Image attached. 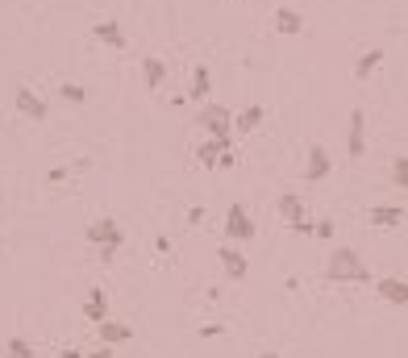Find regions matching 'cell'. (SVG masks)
<instances>
[{"instance_id": "cell-14", "label": "cell", "mask_w": 408, "mask_h": 358, "mask_svg": "<svg viewBox=\"0 0 408 358\" xmlns=\"http://www.w3.org/2000/svg\"><path fill=\"white\" fill-rule=\"evenodd\" d=\"M300 29H304V17H300L296 9H288V5H283V9H275V34H283V38H296Z\"/></svg>"}, {"instance_id": "cell-11", "label": "cell", "mask_w": 408, "mask_h": 358, "mask_svg": "<svg viewBox=\"0 0 408 358\" xmlns=\"http://www.w3.org/2000/svg\"><path fill=\"white\" fill-rule=\"evenodd\" d=\"M142 79H146V88L159 92V88L167 84V63H163L159 55H146V59H142Z\"/></svg>"}, {"instance_id": "cell-25", "label": "cell", "mask_w": 408, "mask_h": 358, "mask_svg": "<svg viewBox=\"0 0 408 358\" xmlns=\"http://www.w3.org/2000/svg\"><path fill=\"white\" fill-rule=\"evenodd\" d=\"M67 175H71L67 167H50V171H46V183H63Z\"/></svg>"}, {"instance_id": "cell-32", "label": "cell", "mask_w": 408, "mask_h": 358, "mask_svg": "<svg viewBox=\"0 0 408 358\" xmlns=\"http://www.w3.org/2000/svg\"><path fill=\"white\" fill-rule=\"evenodd\" d=\"M259 358H279V354H275V350H263V354H259Z\"/></svg>"}, {"instance_id": "cell-24", "label": "cell", "mask_w": 408, "mask_h": 358, "mask_svg": "<svg viewBox=\"0 0 408 358\" xmlns=\"http://www.w3.org/2000/svg\"><path fill=\"white\" fill-rule=\"evenodd\" d=\"M313 238H321V242H329V238H333V221H329V217H321V221L313 225Z\"/></svg>"}, {"instance_id": "cell-33", "label": "cell", "mask_w": 408, "mask_h": 358, "mask_svg": "<svg viewBox=\"0 0 408 358\" xmlns=\"http://www.w3.org/2000/svg\"><path fill=\"white\" fill-rule=\"evenodd\" d=\"M84 358H92V354H84Z\"/></svg>"}, {"instance_id": "cell-17", "label": "cell", "mask_w": 408, "mask_h": 358, "mask_svg": "<svg viewBox=\"0 0 408 358\" xmlns=\"http://www.w3.org/2000/svg\"><path fill=\"white\" fill-rule=\"evenodd\" d=\"M379 292H383V300H392L396 304V309H404V304H408V283L404 279H379Z\"/></svg>"}, {"instance_id": "cell-15", "label": "cell", "mask_w": 408, "mask_h": 358, "mask_svg": "<svg viewBox=\"0 0 408 358\" xmlns=\"http://www.w3.org/2000/svg\"><path fill=\"white\" fill-rule=\"evenodd\" d=\"M263 105H250V109H242V113H233V129L238 133H254V129H259L263 125Z\"/></svg>"}, {"instance_id": "cell-9", "label": "cell", "mask_w": 408, "mask_h": 358, "mask_svg": "<svg viewBox=\"0 0 408 358\" xmlns=\"http://www.w3.org/2000/svg\"><path fill=\"white\" fill-rule=\"evenodd\" d=\"M221 150H229V133H221V138H204L200 146H196V159H200V167H217V155Z\"/></svg>"}, {"instance_id": "cell-29", "label": "cell", "mask_w": 408, "mask_h": 358, "mask_svg": "<svg viewBox=\"0 0 408 358\" xmlns=\"http://www.w3.org/2000/svg\"><path fill=\"white\" fill-rule=\"evenodd\" d=\"M188 225H204V209H188Z\"/></svg>"}, {"instance_id": "cell-1", "label": "cell", "mask_w": 408, "mask_h": 358, "mask_svg": "<svg viewBox=\"0 0 408 358\" xmlns=\"http://www.w3.org/2000/svg\"><path fill=\"white\" fill-rule=\"evenodd\" d=\"M325 279H329V283H367V279H371V267L363 263V254H359V250L337 246V250L329 254Z\"/></svg>"}, {"instance_id": "cell-23", "label": "cell", "mask_w": 408, "mask_h": 358, "mask_svg": "<svg viewBox=\"0 0 408 358\" xmlns=\"http://www.w3.org/2000/svg\"><path fill=\"white\" fill-rule=\"evenodd\" d=\"M9 358H34V346H29L25 337H13V342H9Z\"/></svg>"}, {"instance_id": "cell-4", "label": "cell", "mask_w": 408, "mask_h": 358, "mask_svg": "<svg viewBox=\"0 0 408 358\" xmlns=\"http://www.w3.org/2000/svg\"><path fill=\"white\" fill-rule=\"evenodd\" d=\"M225 238L229 242H254V217L246 213V204H229V213H225Z\"/></svg>"}, {"instance_id": "cell-30", "label": "cell", "mask_w": 408, "mask_h": 358, "mask_svg": "<svg viewBox=\"0 0 408 358\" xmlns=\"http://www.w3.org/2000/svg\"><path fill=\"white\" fill-rule=\"evenodd\" d=\"M92 358H113V346H100V350H96Z\"/></svg>"}, {"instance_id": "cell-10", "label": "cell", "mask_w": 408, "mask_h": 358, "mask_svg": "<svg viewBox=\"0 0 408 358\" xmlns=\"http://www.w3.org/2000/svg\"><path fill=\"white\" fill-rule=\"evenodd\" d=\"M371 225H379V229H400V225H404V209H400V204H375V209H371Z\"/></svg>"}, {"instance_id": "cell-22", "label": "cell", "mask_w": 408, "mask_h": 358, "mask_svg": "<svg viewBox=\"0 0 408 358\" xmlns=\"http://www.w3.org/2000/svg\"><path fill=\"white\" fill-rule=\"evenodd\" d=\"M392 183H396V188H408V155H396V167H392Z\"/></svg>"}, {"instance_id": "cell-6", "label": "cell", "mask_w": 408, "mask_h": 358, "mask_svg": "<svg viewBox=\"0 0 408 358\" xmlns=\"http://www.w3.org/2000/svg\"><path fill=\"white\" fill-rule=\"evenodd\" d=\"M13 105H17V113H21V117H29V121H46V105H42V96H38V92H29L25 84L13 92Z\"/></svg>"}, {"instance_id": "cell-27", "label": "cell", "mask_w": 408, "mask_h": 358, "mask_svg": "<svg viewBox=\"0 0 408 358\" xmlns=\"http://www.w3.org/2000/svg\"><path fill=\"white\" fill-rule=\"evenodd\" d=\"M292 229H296V233H313V221H309V213H304L300 221H292Z\"/></svg>"}, {"instance_id": "cell-5", "label": "cell", "mask_w": 408, "mask_h": 358, "mask_svg": "<svg viewBox=\"0 0 408 358\" xmlns=\"http://www.w3.org/2000/svg\"><path fill=\"white\" fill-rule=\"evenodd\" d=\"M346 150H350V159L359 163L367 155V121H363V109H354L350 113V133H346Z\"/></svg>"}, {"instance_id": "cell-21", "label": "cell", "mask_w": 408, "mask_h": 358, "mask_svg": "<svg viewBox=\"0 0 408 358\" xmlns=\"http://www.w3.org/2000/svg\"><path fill=\"white\" fill-rule=\"evenodd\" d=\"M59 96L67 100V105H84V100H88V92L79 84H59Z\"/></svg>"}, {"instance_id": "cell-20", "label": "cell", "mask_w": 408, "mask_h": 358, "mask_svg": "<svg viewBox=\"0 0 408 358\" xmlns=\"http://www.w3.org/2000/svg\"><path fill=\"white\" fill-rule=\"evenodd\" d=\"M279 213H283V221H288V225H292V221H300V217H304V200H300L296 192H283V196H279Z\"/></svg>"}, {"instance_id": "cell-2", "label": "cell", "mask_w": 408, "mask_h": 358, "mask_svg": "<svg viewBox=\"0 0 408 358\" xmlns=\"http://www.w3.org/2000/svg\"><path fill=\"white\" fill-rule=\"evenodd\" d=\"M88 242L100 246V259H105V263H113L117 250L125 246V233H121V225H117L113 217H96V221L88 225Z\"/></svg>"}, {"instance_id": "cell-31", "label": "cell", "mask_w": 408, "mask_h": 358, "mask_svg": "<svg viewBox=\"0 0 408 358\" xmlns=\"http://www.w3.org/2000/svg\"><path fill=\"white\" fill-rule=\"evenodd\" d=\"M63 358H84V354L79 350H63Z\"/></svg>"}, {"instance_id": "cell-16", "label": "cell", "mask_w": 408, "mask_h": 358, "mask_svg": "<svg viewBox=\"0 0 408 358\" xmlns=\"http://www.w3.org/2000/svg\"><path fill=\"white\" fill-rule=\"evenodd\" d=\"M217 254H221V263H225L229 279H246V271H250V267H246V254H242V250H233V246H221Z\"/></svg>"}, {"instance_id": "cell-28", "label": "cell", "mask_w": 408, "mask_h": 358, "mask_svg": "<svg viewBox=\"0 0 408 358\" xmlns=\"http://www.w3.org/2000/svg\"><path fill=\"white\" fill-rule=\"evenodd\" d=\"M221 333H225V325H204V329H200L204 342H209V337H221Z\"/></svg>"}, {"instance_id": "cell-7", "label": "cell", "mask_w": 408, "mask_h": 358, "mask_svg": "<svg viewBox=\"0 0 408 358\" xmlns=\"http://www.w3.org/2000/svg\"><path fill=\"white\" fill-rule=\"evenodd\" d=\"M329 150L321 146V142H313L309 146V167H304V179H313V183H321V179H329Z\"/></svg>"}, {"instance_id": "cell-3", "label": "cell", "mask_w": 408, "mask_h": 358, "mask_svg": "<svg viewBox=\"0 0 408 358\" xmlns=\"http://www.w3.org/2000/svg\"><path fill=\"white\" fill-rule=\"evenodd\" d=\"M196 125L209 133V138H221V133H229V125H233V113L225 109V105H204L200 113H196Z\"/></svg>"}, {"instance_id": "cell-19", "label": "cell", "mask_w": 408, "mask_h": 358, "mask_svg": "<svg viewBox=\"0 0 408 358\" xmlns=\"http://www.w3.org/2000/svg\"><path fill=\"white\" fill-rule=\"evenodd\" d=\"M379 63H383V50H379V46H371L367 55H363L359 63H354V79H371V71H375Z\"/></svg>"}, {"instance_id": "cell-18", "label": "cell", "mask_w": 408, "mask_h": 358, "mask_svg": "<svg viewBox=\"0 0 408 358\" xmlns=\"http://www.w3.org/2000/svg\"><path fill=\"white\" fill-rule=\"evenodd\" d=\"M209 88H213V79H209V67H196V71H192V84H188V96L196 100V105H204V96H209Z\"/></svg>"}, {"instance_id": "cell-13", "label": "cell", "mask_w": 408, "mask_h": 358, "mask_svg": "<svg viewBox=\"0 0 408 358\" xmlns=\"http://www.w3.org/2000/svg\"><path fill=\"white\" fill-rule=\"evenodd\" d=\"M96 333H100V346H117V342H129V337H133V329H129V325L109 321V317L96 325Z\"/></svg>"}, {"instance_id": "cell-12", "label": "cell", "mask_w": 408, "mask_h": 358, "mask_svg": "<svg viewBox=\"0 0 408 358\" xmlns=\"http://www.w3.org/2000/svg\"><path fill=\"white\" fill-rule=\"evenodd\" d=\"M84 317H88L92 325H100V321L109 317V296L100 292V287H92V292H88V300H84Z\"/></svg>"}, {"instance_id": "cell-8", "label": "cell", "mask_w": 408, "mask_h": 358, "mask_svg": "<svg viewBox=\"0 0 408 358\" xmlns=\"http://www.w3.org/2000/svg\"><path fill=\"white\" fill-rule=\"evenodd\" d=\"M92 34H96V42H105L109 50H125V46H129V38L121 34V25H117L113 17H109V21H96Z\"/></svg>"}, {"instance_id": "cell-26", "label": "cell", "mask_w": 408, "mask_h": 358, "mask_svg": "<svg viewBox=\"0 0 408 358\" xmlns=\"http://www.w3.org/2000/svg\"><path fill=\"white\" fill-rule=\"evenodd\" d=\"M233 163H238V155H233V150H221V155H217V167H225V171H229Z\"/></svg>"}]
</instances>
